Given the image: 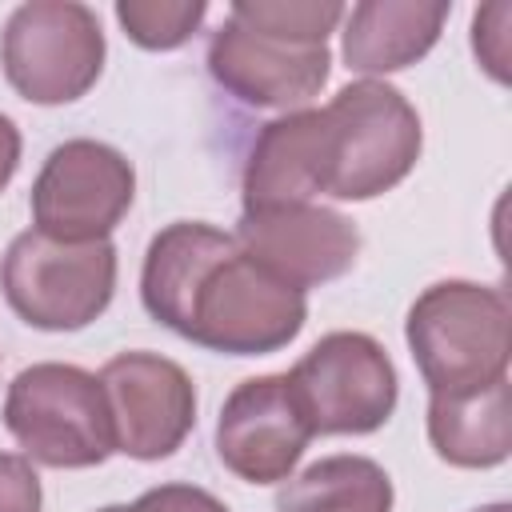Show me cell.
Instances as JSON below:
<instances>
[{"label":"cell","instance_id":"obj_1","mask_svg":"<svg viewBox=\"0 0 512 512\" xmlns=\"http://www.w3.org/2000/svg\"><path fill=\"white\" fill-rule=\"evenodd\" d=\"M140 300L156 324L228 356L280 352L308 316L304 292L264 272L232 232L200 220H176L152 236Z\"/></svg>","mask_w":512,"mask_h":512},{"label":"cell","instance_id":"obj_2","mask_svg":"<svg viewBox=\"0 0 512 512\" xmlns=\"http://www.w3.org/2000/svg\"><path fill=\"white\" fill-rule=\"evenodd\" d=\"M412 360L432 392L484 388L508 376L512 312L492 284L440 280L416 296L404 320Z\"/></svg>","mask_w":512,"mask_h":512},{"label":"cell","instance_id":"obj_3","mask_svg":"<svg viewBox=\"0 0 512 512\" xmlns=\"http://www.w3.org/2000/svg\"><path fill=\"white\" fill-rule=\"evenodd\" d=\"M328 124V184L336 200H372L396 188L420 160V116L384 80L344 84L324 104Z\"/></svg>","mask_w":512,"mask_h":512},{"label":"cell","instance_id":"obj_4","mask_svg":"<svg viewBox=\"0 0 512 512\" xmlns=\"http://www.w3.org/2000/svg\"><path fill=\"white\" fill-rule=\"evenodd\" d=\"M4 424L44 468H92L116 452L104 388L76 364H32L4 396Z\"/></svg>","mask_w":512,"mask_h":512},{"label":"cell","instance_id":"obj_5","mask_svg":"<svg viewBox=\"0 0 512 512\" xmlns=\"http://www.w3.org/2000/svg\"><path fill=\"white\" fill-rule=\"evenodd\" d=\"M0 288L24 324L44 332H76L112 304L116 248L112 240L68 244L28 228L0 260Z\"/></svg>","mask_w":512,"mask_h":512},{"label":"cell","instance_id":"obj_6","mask_svg":"<svg viewBox=\"0 0 512 512\" xmlns=\"http://www.w3.org/2000/svg\"><path fill=\"white\" fill-rule=\"evenodd\" d=\"M8 84L28 104H72L104 68V32L88 4L32 0L20 4L0 36Z\"/></svg>","mask_w":512,"mask_h":512},{"label":"cell","instance_id":"obj_7","mask_svg":"<svg viewBox=\"0 0 512 512\" xmlns=\"http://www.w3.org/2000/svg\"><path fill=\"white\" fill-rule=\"evenodd\" d=\"M312 436H364L396 408V368L368 332H328L288 372Z\"/></svg>","mask_w":512,"mask_h":512},{"label":"cell","instance_id":"obj_8","mask_svg":"<svg viewBox=\"0 0 512 512\" xmlns=\"http://www.w3.org/2000/svg\"><path fill=\"white\" fill-rule=\"evenodd\" d=\"M136 196V172L124 152L100 140H64L48 152L32 184V220L36 232L92 244L124 220Z\"/></svg>","mask_w":512,"mask_h":512},{"label":"cell","instance_id":"obj_9","mask_svg":"<svg viewBox=\"0 0 512 512\" xmlns=\"http://www.w3.org/2000/svg\"><path fill=\"white\" fill-rule=\"evenodd\" d=\"M116 452L132 460L172 456L196 424L192 376L156 352H120L100 368Z\"/></svg>","mask_w":512,"mask_h":512},{"label":"cell","instance_id":"obj_10","mask_svg":"<svg viewBox=\"0 0 512 512\" xmlns=\"http://www.w3.org/2000/svg\"><path fill=\"white\" fill-rule=\"evenodd\" d=\"M308 440L312 428L288 372L240 380L216 420V456L232 476L248 484L288 480Z\"/></svg>","mask_w":512,"mask_h":512},{"label":"cell","instance_id":"obj_11","mask_svg":"<svg viewBox=\"0 0 512 512\" xmlns=\"http://www.w3.org/2000/svg\"><path fill=\"white\" fill-rule=\"evenodd\" d=\"M232 236L264 272L296 292L344 276L360 256L356 224L320 204L244 208Z\"/></svg>","mask_w":512,"mask_h":512},{"label":"cell","instance_id":"obj_12","mask_svg":"<svg viewBox=\"0 0 512 512\" xmlns=\"http://www.w3.org/2000/svg\"><path fill=\"white\" fill-rule=\"evenodd\" d=\"M332 56L328 44H304L288 36H272L248 28L240 20H224L208 40V72L212 80L244 104L256 108H296L320 96L328 80Z\"/></svg>","mask_w":512,"mask_h":512},{"label":"cell","instance_id":"obj_13","mask_svg":"<svg viewBox=\"0 0 512 512\" xmlns=\"http://www.w3.org/2000/svg\"><path fill=\"white\" fill-rule=\"evenodd\" d=\"M328 184L324 108H300L268 120L244 164V208L312 204Z\"/></svg>","mask_w":512,"mask_h":512},{"label":"cell","instance_id":"obj_14","mask_svg":"<svg viewBox=\"0 0 512 512\" xmlns=\"http://www.w3.org/2000/svg\"><path fill=\"white\" fill-rule=\"evenodd\" d=\"M444 0H364L344 12V64L352 72H400L428 56L448 20Z\"/></svg>","mask_w":512,"mask_h":512},{"label":"cell","instance_id":"obj_15","mask_svg":"<svg viewBox=\"0 0 512 512\" xmlns=\"http://www.w3.org/2000/svg\"><path fill=\"white\" fill-rule=\"evenodd\" d=\"M428 440L440 460L452 468H496L512 452V412H508V376L428 396Z\"/></svg>","mask_w":512,"mask_h":512},{"label":"cell","instance_id":"obj_16","mask_svg":"<svg viewBox=\"0 0 512 512\" xmlns=\"http://www.w3.org/2000/svg\"><path fill=\"white\" fill-rule=\"evenodd\" d=\"M276 512H392V480L368 456H324L276 492Z\"/></svg>","mask_w":512,"mask_h":512},{"label":"cell","instance_id":"obj_17","mask_svg":"<svg viewBox=\"0 0 512 512\" xmlns=\"http://www.w3.org/2000/svg\"><path fill=\"white\" fill-rule=\"evenodd\" d=\"M232 20L248 24V28H260V32H272V36H288V40H304V44H328V36L336 32V24L344 20V4H316V0H304V4H288V0H240L228 8Z\"/></svg>","mask_w":512,"mask_h":512},{"label":"cell","instance_id":"obj_18","mask_svg":"<svg viewBox=\"0 0 512 512\" xmlns=\"http://www.w3.org/2000/svg\"><path fill=\"white\" fill-rule=\"evenodd\" d=\"M208 4L204 0H120L116 20L140 48L168 52L192 40V32L204 24Z\"/></svg>","mask_w":512,"mask_h":512},{"label":"cell","instance_id":"obj_19","mask_svg":"<svg viewBox=\"0 0 512 512\" xmlns=\"http://www.w3.org/2000/svg\"><path fill=\"white\" fill-rule=\"evenodd\" d=\"M508 20H512V8L508 4H484L476 16H472V48H476V60L488 68L492 80H508Z\"/></svg>","mask_w":512,"mask_h":512},{"label":"cell","instance_id":"obj_20","mask_svg":"<svg viewBox=\"0 0 512 512\" xmlns=\"http://www.w3.org/2000/svg\"><path fill=\"white\" fill-rule=\"evenodd\" d=\"M40 476L28 456L0 452V512H40Z\"/></svg>","mask_w":512,"mask_h":512},{"label":"cell","instance_id":"obj_21","mask_svg":"<svg viewBox=\"0 0 512 512\" xmlns=\"http://www.w3.org/2000/svg\"><path fill=\"white\" fill-rule=\"evenodd\" d=\"M128 512H228V508L196 484H160L148 488L136 504H128Z\"/></svg>","mask_w":512,"mask_h":512},{"label":"cell","instance_id":"obj_22","mask_svg":"<svg viewBox=\"0 0 512 512\" xmlns=\"http://www.w3.org/2000/svg\"><path fill=\"white\" fill-rule=\"evenodd\" d=\"M16 168H20V128L0 112V192L8 188Z\"/></svg>","mask_w":512,"mask_h":512},{"label":"cell","instance_id":"obj_23","mask_svg":"<svg viewBox=\"0 0 512 512\" xmlns=\"http://www.w3.org/2000/svg\"><path fill=\"white\" fill-rule=\"evenodd\" d=\"M476 512H512V508L500 500V504H484V508H476Z\"/></svg>","mask_w":512,"mask_h":512},{"label":"cell","instance_id":"obj_24","mask_svg":"<svg viewBox=\"0 0 512 512\" xmlns=\"http://www.w3.org/2000/svg\"><path fill=\"white\" fill-rule=\"evenodd\" d=\"M100 512H128V504H108V508H100Z\"/></svg>","mask_w":512,"mask_h":512}]
</instances>
